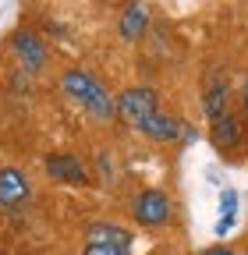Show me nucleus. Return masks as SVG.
Wrapping results in <instances>:
<instances>
[{
    "mask_svg": "<svg viewBox=\"0 0 248 255\" xmlns=\"http://www.w3.org/2000/svg\"><path fill=\"white\" fill-rule=\"evenodd\" d=\"M241 142V121L234 117V114H224V117H216L213 121V145L216 149H234Z\"/></svg>",
    "mask_w": 248,
    "mask_h": 255,
    "instance_id": "nucleus-8",
    "label": "nucleus"
},
{
    "mask_svg": "<svg viewBox=\"0 0 248 255\" xmlns=\"http://www.w3.org/2000/svg\"><path fill=\"white\" fill-rule=\"evenodd\" d=\"M227 103H231V89H227V82H224V78H213V82L206 85V100H202V107H206L209 121L231 114V110H227Z\"/></svg>",
    "mask_w": 248,
    "mask_h": 255,
    "instance_id": "nucleus-9",
    "label": "nucleus"
},
{
    "mask_svg": "<svg viewBox=\"0 0 248 255\" xmlns=\"http://www.w3.org/2000/svg\"><path fill=\"white\" fill-rule=\"evenodd\" d=\"M241 107H245V114H248V78H245V85H241Z\"/></svg>",
    "mask_w": 248,
    "mask_h": 255,
    "instance_id": "nucleus-14",
    "label": "nucleus"
},
{
    "mask_svg": "<svg viewBox=\"0 0 248 255\" xmlns=\"http://www.w3.org/2000/svg\"><path fill=\"white\" fill-rule=\"evenodd\" d=\"M14 53L25 64V71H39L46 64V50H43V43L32 36V32H14Z\"/></svg>",
    "mask_w": 248,
    "mask_h": 255,
    "instance_id": "nucleus-7",
    "label": "nucleus"
},
{
    "mask_svg": "<svg viewBox=\"0 0 248 255\" xmlns=\"http://www.w3.org/2000/svg\"><path fill=\"white\" fill-rule=\"evenodd\" d=\"M82 255H131V245H117V241H89V238H85Z\"/></svg>",
    "mask_w": 248,
    "mask_h": 255,
    "instance_id": "nucleus-12",
    "label": "nucleus"
},
{
    "mask_svg": "<svg viewBox=\"0 0 248 255\" xmlns=\"http://www.w3.org/2000/svg\"><path fill=\"white\" fill-rule=\"evenodd\" d=\"M156 114H160V96L149 85H131L117 96V117L128 128H135V131H142L149 117H156Z\"/></svg>",
    "mask_w": 248,
    "mask_h": 255,
    "instance_id": "nucleus-2",
    "label": "nucleus"
},
{
    "mask_svg": "<svg viewBox=\"0 0 248 255\" xmlns=\"http://www.w3.org/2000/svg\"><path fill=\"white\" fill-rule=\"evenodd\" d=\"M145 28H149V7L142 4V0H131V4L124 7L121 21H117L121 39H124V43H138V39L145 36Z\"/></svg>",
    "mask_w": 248,
    "mask_h": 255,
    "instance_id": "nucleus-6",
    "label": "nucleus"
},
{
    "mask_svg": "<svg viewBox=\"0 0 248 255\" xmlns=\"http://www.w3.org/2000/svg\"><path fill=\"white\" fill-rule=\"evenodd\" d=\"M60 89H64L68 100H75L82 110H89L96 121H110L117 117V100L107 92V85L96 78V75H89L82 68H71L60 75Z\"/></svg>",
    "mask_w": 248,
    "mask_h": 255,
    "instance_id": "nucleus-1",
    "label": "nucleus"
},
{
    "mask_svg": "<svg viewBox=\"0 0 248 255\" xmlns=\"http://www.w3.org/2000/svg\"><path fill=\"white\" fill-rule=\"evenodd\" d=\"M131 216L138 220V227H163V223L174 216V202H170L167 191L145 188V191H138L135 202H131Z\"/></svg>",
    "mask_w": 248,
    "mask_h": 255,
    "instance_id": "nucleus-3",
    "label": "nucleus"
},
{
    "mask_svg": "<svg viewBox=\"0 0 248 255\" xmlns=\"http://www.w3.org/2000/svg\"><path fill=\"white\" fill-rule=\"evenodd\" d=\"M43 170L60 184H85L89 181V170L82 163V156H75V152H50Z\"/></svg>",
    "mask_w": 248,
    "mask_h": 255,
    "instance_id": "nucleus-4",
    "label": "nucleus"
},
{
    "mask_svg": "<svg viewBox=\"0 0 248 255\" xmlns=\"http://www.w3.org/2000/svg\"><path fill=\"white\" fill-rule=\"evenodd\" d=\"M89 241H117V245H131V234L117 227V223H92L89 227Z\"/></svg>",
    "mask_w": 248,
    "mask_h": 255,
    "instance_id": "nucleus-11",
    "label": "nucleus"
},
{
    "mask_svg": "<svg viewBox=\"0 0 248 255\" xmlns=\"http://www.w3.org/2000/svg\"><path fill=\"white\" fill-rule=\"evenodd\" d=\"M199 255H238L234 248H224V245H213V248H202Z\"/></svg>",
    "mask_w": 248,
    "mask_h": 255,
    "instance_id": "nucleus-13",
    "label": "nucleus"
},
{
    "mask_svg": "<svg viewBox=\"0 0 248 255\" xmlns=\"http://www.w3.org/2000/svg\"><path fill=\"white\" fill-rule=\"evenodd\" d=\"M142 135L152 138V142H177L181 138V121L167 117V114H156V117H149V124L142 128Z\"/></svg>",
    "mask_w": 248,
    "mask_h": 255,
    "instance_id": "nucleus-10",
    "label": "nucleus"
},
{
    "mask_svg": "<svg viewBox=\"0 0 248 255\" xmlns=\"http://www.w3.org/2000/svg\"><path fill=\"white\" fill-rule=\"evenodd\" d=\"M32 195V184L18 167H4L0 170V206L4 209H18L21 202H28Z\"/></svg>",
    "mask_w": 248,
    "mask_h": 255,
    "instance_id": "nucleus-5",
    "label": "nucleus"
}]
</instances>
